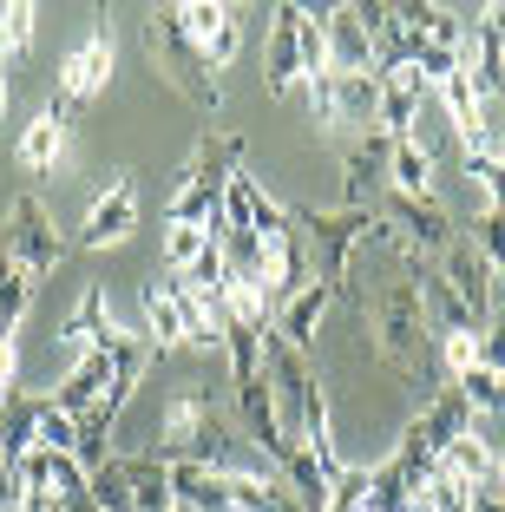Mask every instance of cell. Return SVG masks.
I'll use <instances>...</instances> for the list:
<instances>
[{
  "label": "cell",
  "instance_id": "obj_29",
  "mask_svg": "<svg viewBox=\"0 0 505 512\" xmlns=\"http://www.w3.org/2000/svg\"><path fill=\"white\" fill-rule=\"evenodd\" d=\"M420 499H427L433 512H473V486H466L460 473H446V467H433V480L420 486Z\"/></svg>",
  "mask_w": 505,
  "mask_h": 512
},
{
  "label": "cell",
  "instance_id": "obj_7",
  "mask_svg": "<svg viewBox=\"0 0 505 512\" xmlns=\"http://www.w3.org/2000/svg\"><path fill=\"white\" fill-rule=\"evenodd\" d=\"M309 99V125L322 138H368L381 132V73H328L302 86Z\"/></svg>",
  "mask_w": 505,
  "mask_h": 512
},
{
  "label": "cell",
  "instance_id": "obj_2",
  "mask_svg": "<svg viewBox=\"0 0 505 512\" xmlns=\"http://www.w3.org/2000/svg\"><path fill=\"white\" fill-rule=\"evenodd\" d=\"M289 217H296V237H302V250H309L315 283L335 289V296H348V276H355V250L361 243H387L381 211H348V204L315 211V204H296Z\"/></svg>",
  "mask_w": 505,
  "mask_h": 512
},
{
  "label": "cell",
  "instance_id": "obj_4",
  "mask_svg": "<svg viewBox=\"0 0 505 512\" xmlns=\"http://www.w3.org/2000/svg\"><path fill=\"white\" fill-rule=\"evenodd\" d=\"M243 171V138L237 132H204L184 158L178 184H171V204H164V224H210L217 230L223 191Z\"/></svg>",
  "mask_w": 505,
  "mask_h": 512
},
{
  "label": "cell",
  "instance_id": "obj_10",
  "mask_svg": "<svg viewBox=\"0 0 505 512\" xmlns=\"http://www.w3.org/2000/svg\"><path fill=\"white\" fill-rule=\"evenodd\" d=\"M112 60H119V40H112V27L99 20V27L60 60V73H53V106H60L66 119H73L79 106H92V99L112 86Z\"/></svg>",
  "mask_w": 505,
  "mask_h": 512
},
{
  "label": "cell",
  "instance_id": "obj_12",
  "mask_svg": "<svg viewBox=\"0 0 505 512\" xmlns=\"http://www.w3.org/2000/svg\"><path fill=\"white\" fill-rule=\"evenodd\" d=\"M138 230V184H132V171H112L105 178V191L92 197V211H86V224H79V250H112V243H125Z\"/></svg>",
  "mask_w": 505,
  "mask_h": 512
},
{
  "label": "cell",
  "instance_id": "obj_27",
  "mask_svg": "<svg viewBox=\"0 0 505 512\" xmlns=\"http://www.w3.org/2000/svg\"><path fill=\"white\" fill-rule=\"evenodd\" d=\"M453 388H460V401H466V414H473V421H479V414H505V381L492 375L486 362L466 368V375L453 381Z\"/></svg>",
  "mask_w": 505,
  "mask_h": 512
},
{
  "label": "cell",
  "instance_id": "obj_22",
  "mask_svg": "<svg viewBox=\"0 0 505 512\" xmlns=\"http://www.w3.org/2000/svg\"><path fill=\"white\" fill-rule=\"evenodd\" d=\"M328 309H335V289L309 283L296 302H283V309H276V322H269V329L283 335V342L296 348V355H309V348H315V329H322V316H328Z\"/></svg>",
  "mask_w": 505,
  "mask_h": 512
},
{
  "label": "cell",
  "instance_id": "obj_15",
  "mask_svg": "<svg viewBox=\"0 0 505 512\" xmlns=\"http://www.w3.org/2000/svg\"><path fill=\"white\" fill-rule=\"evenodd\" d=\"M387 132H368V138H342V204L348 211H374L387 191Z\"/></svg>",
  "mask_w": 505,
  "mask_h": 512
},
{
  "label": "cell",
  "instance_id": "obj_13",
  "mask_svg": "<svg viewBox=\"0 0 505 512\" xmlns=\"http://www.w3.org/2000/svg\"><path fill=\"white\" fill-rule=\"evenodd\" d=\"M86 480H92V473L79 467L73 453H53V447H33L27 460L14 467L20 499H53V506H73V499H86Z\"/></svg>",
  "mask_w": 505,
  "mask_h": 512
},
{
  "label": "cell",
  "instance_id": "obj_33",
  "mask_svg": "<svg viewBox=\"0 0 505 512\" xmlns=\"http://www.w3.org/2000/svg\"><path fill=\"white\" fill-rule=\"evenodd\" d=\"M20 394V348H14V335H0V407Z\"/></svg>",
  "mask_w": 505,
  "mask_h": 512
},
{
  "label": "cell",
  "instance_id": "obj_14",
  "mask_svg": "<svg viewBox=\"0 0 505 512\" xmlns=\"http://www.w3.org/2000/svg\"><path fill=\"white\" fill-rule=\"evenodd\" d=\"M178 27L191 33V46L204 53L210 66H230L243 53V20H237V7H223V0H184L178 7Z\"/></svg>",
  "mask_w": 505,
  "mask_h": 512
},
{
  "label": "cell",
  "instance_id": "obj_6",
  "mask_svg": "<svg viewBox=\"0 0 505 512\" xmlns=\"http://www.w3.org/2000/svg\"><path fill=\"white\" fill-rule=\"evenodd\" d=\"M138 302H145V335H151V348H158V362L171 348H197V355L223 348V329L210 322V309L197 296H184L178 276H151Z\"/></svg>",
  "mask_w": 505,
  "mask_h": 512
},
{
  "label": "cell",
  "instance_id": "obj_25",
  "mask_svg": "<svg viewBox=\"0 0 505 512\" xmlns=\"http://www.w3.org/2000/svg\"><path fill=\"white\" fill-rule=\"evenodd\" d=\"M33 440H40V401H33V394H14V401L0 407V460L20 467L33 453Z\"/></svg>",
  "mask_w": 505,
  "mask_h": 512
},
{
  "label": "cell",
  "instance_id": "obj_9",
  "mask_svg": "<svg viewBox=\"0 0 505 512\" xmlns=\"http://www.w3.org/2000/svg\"><path fill=\"white\" fill-rule=\"evenodd\" d=\"M374 211H381L387 243H394L401 256H414V263H427V270L446 256V243L460 237V230H453V211H446L440 197H394V191H381Z\"/></svg>",
  "mask_w": 505,
  "mask_h": 512
},
{
  "label": "cell",
  "instance_id": "obj_35",
  "mask_svg": "<svg viewBox=\"0 0 505 512\" xmlns=\"http://www.w3.org/2000/svg\"><path fill=\"white\" fill-rule=\"evenodd\" d=\"M7 60H14V46H7V27H0V66H7Z\"/></svg>",
  "mask_w": 505,
  "mask_h": 512
},
{
  "label": "cell",
  "instance_id": "obj_11",
  "mask_svg": "<svg viewBox=\"0 0 505 512\" xmlns=\"http://www.w3.org/2000/svg\"><path fill=\"white\" fill-rule=\"evenodd\" d=\"M7 250H14V263L33 276V283H46V276L60 270L66 237H60L53 211H46V204H40L33 191H20L14 204H7Z\"/></svg>",
  "mask_w": 505,
  "mask_h": 512
},
{
  "label": "cell",
  "instance_id": "obj_30",
  "mask_svg": "<svg viewBox=\"0 0 505 512\" xmlns=\"http://www.w3.org/2000/svg\"><path fill=\"white\" fill-rule=\"evenodd\" d=\"M33 447H53V453H79V421L60 414L53 401H40V440Z\"/></svg>",
  "mask_w": 505,
  "mask_h": 512
},
{
  "label": "cell",
  "instance_id": "obj_20",
  "mask_svg": "<svg viewBox=\"0 0 505 512\" xmlns=\"http://www.w3.org/2000/svg\"><path fill=\"white\" fill-rule=\"evenodd\" d=\"M66 151H73V119H66L60 106H40L33 125L20 132V165H27L33 178H46V171L66 165Z\"/></svg>",
  "mask_w": 505,
  "mask_h": 512
},
{
  "label": "cell",
  "instance_id": "obj_1",
  "mask_svg": "<svg viewBox=\"0 0 505 512\" xmlns=\"http://www.w3.org/2000/svg\"><path fill=\"white\" fill-rule=\"evenodd\" d=\"M401 256V250H394ZM361 329H368V348L387 375L414 394H440L446 368L440 348L427 335V316H420V289H414V256H401V276H381L374 289H361Z\"/></svg>",
  "mask_w": 505,
  "mask_h": 512
},
{
  "label": "cell",
  "instance_id": "obj_36",
  "mask_svg": "<svg viewBox=\"0 0 505 512\" xmlns=\"http://www.w3.org/2000/svg\"><path fill=\"white\" fill-rule=\"evenodd\" d=\"M7 99H14V92H7V73H0V119H7Z\"/></svg>",
  "mask_w": 505,
  "mask_h": 512
},
{
  "label": "cell",
  "instance_id": "obj_34",
  "mask_svg": "<svg viewBox=\"0 0 505 512\" xmlns=\"http://www.w3.org/2000/svg\"><path fill=\"white\" fill-rule=\"evenodd\" d=\"M20 512H66V506H53V499H20Z\"/></svg>",
  "mask_w": 505,
  "mask_h": 512
},
{
  "label": "cell",
  "instance_id": "obj_26",
  "mask_svg": "<svg viewBox=\"0 0 505 512\" xmlns=\"http://www.w3.org/2000/svg\"><path fill=\"white\" fill-rule=\"evenodd\" d=\"M460 165H466V178L479 184V204L486 211H505V158L492 145H479V151H460Z\"/></svg>",
  "mask_w": 505,
  "mask_h": 512
},
{
  "label": "cell",
  "instance_id": "obj_21",
  "mask_svg": "<svg viewBox=\"0 0 505 512\" xmlns=\"http://www.w3.org/2000/svg\"><path fill=\"white\" fill-rule=\"evenodd\" d=\"M105 381H112V355H105V348H92V355H73L66 381L53 388V407H60V414H73V421H86L92 407H99Z\"/></svg>",
  "mask_w": 505,
  "mask_h": 512
},
{
  "label": "cell",
  "instance_id": "obj_23",
  "mask_svg": "<svg viewBox=\"0 0 505 512\" xmlns=\"http://www.w3.org/2000/svg\"><path fill=\"white\" fill-rule=\"evenodd\" d=\"M387 191L394 197H433V151L420 138H394L387 145Z\"/></svg>",
  "mask_w": 505,
  "mask_h": 512
},
{
  "label": "cell",
  "instance_id": "obj_31",
  "mask_svg": "<svg viewBox=\"0 0 505 512\" xmlns=\"http://www.w3.org/2000/svg\"><path fill=\"white\" fill-rule=\"evenodd\" d=\"M0 27H7V46H14V53H27L33 27H40V7H33V0H7V7H0Z\"/></svg>",
  "mask_w": 505,
  "mask_h": 512
},
{
  "label": "cell",
  "instance_id": "obj_5",
  "mask_svg": "<svg viewBox=\"0 0 505 512\" xmlns=\"http://www.w3.org/2000/svg\"><path fill=\"white\" fill-rule=\"evenodd\" d=\"M158 460H204V467H230V427L223 414L210 407L204 388H178L164 401V421H158Z\"/></svg>",
  "mask_w": 505,
  "mask_h": 512
},
{
  "label": "cell",
  "instance_id": "obj_19",
  "mask_svg": "<svg viewBox=\"0 0 505 512\" xmlns=\"http://www.w3.org/2000/svg\"><path fill=\"white\" fill-rule=\"evenodd\" d=\"M296 20H302V7H276V14H269V40H263V86H269V99H289V92L302 86Z\"/></svg>",
  "mask_w": 505,
  "mask_h": 512
},
{
  "label": "cell",
  "instance_id": "obj_17",
  "mask_svg": "<svg viewBox=\"0 0 505 512\" xmlns=\"http://www.w3.org/2000/svg\"><path fill=\"white\" fill-rule=\"evenodd\" d=\"M433 270H440V283L466 302V316H473L479 329H486V322H492V270L479 263V250H473V243H466V237H453V243H446V256L433 263Z\"/></svg>",
  "mask_w": 505,
  "mask_h": 512
},
{
  "label": "cell",
  "instance_id": "obj_3",
  "mask_svg": "<svg viewBox=\"0 0 505 512\" xmlns=\"http://www.w3.org/2000/svg\"><path fill=\"white\" fill-rule=\"evenodd\" d=\"M138 40H145V60H151V73L164 79V86L178 92L191 112H217L223 106V86H217V66L204 60L191 46V33L178 27V7H151L145 20H138Z\"/></svg>",
  "mask_w": 505,
  "mask_h": 512
},
{
  "label": "cell",
  "instance_id": "obj_28",
  "mask_svg": "<svg viewBox=\"0 0 505 512\" xmlns=\"http://www.w3.org/2000/svg\"><path fill=\"white\" fill-rule=\"evenodd\" d=\"M217 237L210 224H164V263H171V276H184L204 256V243Z\"/></svg>",
  "mask_w": 505,
  "mask_h": 512
},
{
  "label": "cell",
  "instance_id": "obj_8",
  "mask_svg": "<svg viewBox=\"0 0 505 512\" xmlns=\"http://www.w3.org/2000/svg\"><path fill=\"white\" fill-rule=\"evenodd\" d=\"M86 499L99 512H171V467L158 453H112L86 480Z\"/></svg>",
  "mask_w": 505,
  "mask_h": 512
},
{
  "label": "cell",
  "instance_id": "obj_16",
  "mask_svg": "<svg viewBox=\"0 0 505 512\" xmlns=\"http://www.w3.org/2000/svg\"><path fill=\"white\" fill-rule=\"evenodd\" d=\"M125 335H132V329H125V322H112V309H105V289H99V283L79 289L73 316L60 322V348H66V355H92V348H105V355H112Z\"/></svg>",
  "mask_w": 505,
  "mask_h": 512
},
{
  "label": "cell",
  "instance_id": "obj_24",
  "mask_svg": "<svg viewBox=\"0 0 505 512\" xmlns=\"http://www.w3.org/2000/svg\"><path fill=\"white\" fill-rule=\"evenodd\" d=\"M328 66H335V73H374V46L355 20V0L328 14Z\"/></svg>",
  "mask_w": 505,
  "mask_h": 512
},
{
  "label": "cell",
  "instance_id": "obj_18",
  "mask_svg": "<svg viewBox=\"0 0 505 512\" xmlns=\"http://www.w3.org/2000/svg\"><path fill=\"white\" fill-rule=\"evenodd\" d=\"M427 99H433V86L420 79V66H387L381 73V132L387 138H420L414 125H420V112H427Z\"/></svg>",
  "mask_w": 505,
  "mask_h": 512
},
{
  "label": "cell",
  "instance_id": "obj_32",
  "mask_svg": "<svg viewBox=\"0 0 505 512\" xmlns=\"http://www.w3.org/2000/svg\"><path fill=\"white\" fill-rule=\"evenodd\" d=\"M479 362H486L492 375L505 381V309H499V316L486 322V329H479Z\"/></svg>",
  "mask_w": 505,
  "mask_h": 512
}]
</instances>
